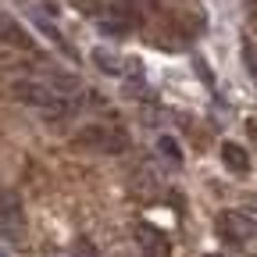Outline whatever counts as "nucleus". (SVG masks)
Returning a JSON list of instances; mask_svg holds the SVG:
<instances>
[{"instance_id": "1", "label": "nucleus", "mask_w": 257, "mask_h": 257, "mask_svg": "<svg viewBox=\"0 0 257 257\" xmlns=\"http://www.w3.org/2000/svg\"><path fill=\"white\" fill-rule=\"evenodd\" d=\"M72 143L89 150V154H121L128 147V136L114 125H82Z\"/></svg>"}, {"instance_id": "2", "label": "nucleus", "mask_w": 257, "mask_h": 257, "mask_svg": "<svg viewBox=\"0 0 257 257\" xmlns=\"http://www.w3.org/2000/svg\"><path fill=\"white\" fill-rule=\"evenodd\" d=\"M214 229H218V236H221L225 243H232V246H243V243L257 239V225H253V218L243 214V211H221L218 221H214Z\"/></svg>"}, {"instance_id": "3", "label": "nucleus", "mask_w": 257, "mask_h": 257, "mask_svg": "<svg viewBox=\"0 0 257 257\" xmlns=\"http://www.w3.org/2000/svg\"><path fill=\"white\" fill-rule=\"evenodd\" d=\"M11 93H15V100H22V104H29V107H40V111L61 96L47 79H15V82H11Z\"/></svg>"}, {"instance_id": "4", "label": "nucleus", "mask_w": 257, "mask_h": 257, "mask_svg": "<svg viewBox=\"0 0 257 257\" xmlns=\"http://www.w3.org/2000/svg\"><path fill=\"white\" fill-rule=\"evenodd\" d=\"M0 232L8 239L25 236V214H22V200L15 189H0Z\"/></svg>"}, {"instance_id": "5", "label": "nucleus", "mask_w": 257, "mask_h": 257, "mask_svg": "<svg viewBox=\"0 0 257 257\" xmlns=\"http://www.w3.org/2000/svg\"><path fill=\"white\" fill-rule=\"evenodd\" d=\"M0 40H4L8 47H18V50H36V43H32V36L8 15H0Z\"/></svg>"}, {"instance_id": "6", "label": "nucleus", "mask_w": 257, "mask_h": 257, "mask_svg": "<svg viewBox=\"0 0 257 257\" xmlns=\"http://www.w3.org/2000/svg\"><path fill=\"white\" fill-rule=\"evenodd\" d=\"M221 165L229 168V172H236V175H246V172H250V154H246V147L225 140V143H221Z\"/></svg>"}, {"instance_id": "7", "label": "nucleus", "mask_w": 257, "mask_h": 257, "mask_svg": "<svg viewBox=\"0 0 257 257\" xmlns=\"http://www.w3.org/2000/svg\"><path fill=\"white\" fill-rule=\"evenodd\" d=\"M93 64H96L100 72H107V75H121V57L111 54V50H104V47L93 50Z\"/></svg>"}, {"instance_id": "8", "label": "nucleus", "mask_w": 257, "mask_h": 257, "mask_svg": "<svg viewBox=\"0 0 257 257\" xmlns=\"http://www.w3.org/2000/svg\"><path fill=\"white\" fill-rule=\"evenodd\" d=\"M157 150L165 154L172 165H179V161H182V150H179V143H175L172 136H161V140H157Z\"/></svg>"}, {"instance_id": "9", "label": "nucleus", "mask_w": 257, "mask_h": 257, "mask_svg": "<svg viewBox=\"0 0 257 257\" xmlns=\"http://www.w3.org/2000/svg\"><path fill=\"white\" fill-rule=\"evenodd\" d=\"M72 257H96V246H93L89 239H75V246H72Z\"/></svg>"}, {"instance_id": "10", "label": "nucleus", "mask_w": 257, "mask_h": 257, "mask_svg": "<svg viewBox=\"0 0 257 257\" xmlns=\"http://www.w3.org/2000/svg\"><path fill=\"white\" fill-rule=\"evenodd\" d=\"M250 72H253V79H257V50H250Z\"/></svg>"}, {"instance_id": "11", "label": "nucleus", "mask_w": 257, "mask_h": 257, "mask_svg": "<svg viewBox=\"0 0 257 257\" xmlns=\"http://www.w3.org/2000/svg\"><path fill=\"white\" fill-rule=\"evenodd\" d=\"M118 257H125V253H118Z\"/></svg>"}]
</instances>
